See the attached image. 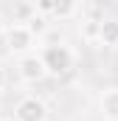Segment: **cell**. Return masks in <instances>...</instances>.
Returning <instances> with one entry per match:
<instances>
[{
    "mask_svg": "<svg viewBox=\"0 0 118 121\" xmlns=\"http://www.w3.org/2000/svg\"><path fill=\"white\" fill-rule=\"evenodd\" d=\"M39 59H42L45 73H51V76H65V73L73 68L76 56H73V51H70L65 42H54V45H45V48H42Z\"/></svg>",
    "mask_w": 118,
    "mask_h": 121,
    "instance_id": "obj_1",
    "label": "cell"
},
{
    "mask_svg": "<svg viewBox=\"0 0 118 121\" xmlns=\"http://www.w3.org/2000/svg\"><path fill=\"white\" fill-rule=\"evenodd\" d=\"M6 48L11 51V54H28L31 48H34V37H31V31L25 26H8L6 28Z\"/></svg>",
    "mask_w": 118,
    "mask_h": 121,
    "instance_id": "obj_2",
    "label": "cell"
},
{
    "mask_svg": "<svg viewBox=\"0 0 118 121\" xmlns=\"http://www.w3.org/2000/svg\"><path fill=\"white\" fill-rule=\"evenodd\" d=\"M45 101H39L37 96H25L14 110V121H45Z\"/></svg>",
    "mask_w": 118,
    "mask_h": 121,
    "instance_id": "obj_3",
    "label": "cell"
},
{
    "mask_svg": "<svg viewBox=\"0 0 118 121\" xmlns=\"http://www.w3.org/2000/svg\"><path fill=\"white\" fill-rule=\"evenodd\" d=\"M20 79H25V82H39V79H45L48 73H45V68H42V59H39V54H25L23 59H20Z\"/></svg>",
    "mask_w": 118,
    "mask_h": 121,
    "instance_id": "obj_4",
    "label": "cell"
},
{
    "mask_svg": "<svg viewBox=\"0 0 118 121\" xmlns=\"http://www.w3.org/2000/svg\"><path fill=\"white\" fill-rule=\"evenodd\" d=\"M98 110L107 121H118V87H110L104 90L101 101H98Z\"/></svg>",
    "mask_w": 118,
    "mask_h": 121,
    "instance_id": "obj_5",
    "label": "cell"
},
{
    "mask_svg": "<svg viewBox=\"0 0 118 121\" xmlns=\"http://www.w3.org/2000/svg\"><path fill=\"white\" fill-rule=\"evenodd\" d=\"M98 42L101 45H118V20H101L98 23Z\"/></svg>",
    "mask_w": 118,
    "mask_h": 121,
    "instance_id": "obj_6",
    "label": "cell"
},
{
    "mask_svg": "<svg viewBox=\"0 0 118 121\" xmlns=\"http://www.w3.org/2000/svg\"><path fill=\"white\" fill-rule=\"evenodd\" d=\"M14 26H25L31 17L37 14V6L34 3H28V0H20V3H14Z\"/></svg>",
    "mask_w": 118,
    "mask_h": 121,
    "instance_id": "obj_7",
    "label": "cell"
},
{
    "mask_svg": "<svg viewBox=\"0 0 118 121\" xmlns=\"http://www.w3.org/2000/svg\"><path fill=\"white\" fill-rule=\"evenodd\" d=\"M76 11H79V3H76V0H56L51 14H54L56 20H70Z\"/></svg>",
    "mask_w": 118,
    "mask_h": 121,
    "instance_id": "obj_8",
    "label": "cell"
},
{
    "mask_svg": "<svg viewBox=\"0 0 118 121\" xmlns=\"http://www.w3.org/2000/svg\"><path fill=\"white\" fill-rule=\"evenodd\" d=\"M25 28L31 31V37H34V39H37V37H45V34H48V20H45V17H39V14H34L28 23H25Z\"/></svg>",
    "mask_w": 118,
    "mask_h": 121,
    "instance_id": "obj_9",
    "label": "cell"
},
{
    "mask_svg": "<svg viewBox=\"0 0 118 121\" xmlns=\"http://www.w3.org/2000/svg\"><path fill=\"white\" fill-rule=\"evenodd\" d=\"M98 23L101 20H84V28H82L84 39H98Z\"/></svg>",
    "mask_w": 118,
    "mask_h": 121,
    "instance_id": "obj_10",
    "label": "cell"
},
{
    "mask_svg": "<svg viewBox=\"0 0 118 121\" xmlns=\"http://www.w3.org/2000/svg\"><path fill=\"white\" fill-rule=\"evenodd\" d=\"M54 3H56V0H37V3H34V6H37V14H39V17L51 14V11H54Z\"/></svg>",
    "mask_w": 118,
    "mask_h": 121,
    "instance_id": "obj_11",
    "label": "cell"
},
{
    "mask_svg": "<svg viewBox=\"0 0 118 121\" xmlns=\"http://www.w3.org/2000/svg\"><path fill=\"white\" fill-rule=\"evenodd\" d=\"M6 82H8V76H6V70H3V68H0V93L6 90Z\"/></svg>",
    "mask_w": 118,
    "mask_h": 121,
    "instance_id": "obj_12",
    "label": "cell"
},
{
    "mask_svg": "<svg viewBox=\"0 0 118 121\" xmlns=\"http://www.w3.org/2000/svg\"><path fill=\"white\" fill-rule=\"evenodd\" d=\"M6 28H8V23H6V17H3V14H0V37H3V34H6Z\"/></svg>",
    "mask_w": 118,
    "mask_h": 121,
    "instance_id": "obj_13",
    "label": "cell"
},
{
    "mask_svg": "<svg viewBox=\"0 0 118 121\" xmlns=\"http://www.w3.org/2000/svg\"><path fill=\"white\" fill-rule=\"evenodd\" d=\"M0 121H8V118H0Z\"/></svg>",
    "mask_w": 118,
    "mask_h": 121,
    "instance_id": "obj_14",
    "label": "cell"
}]
</instances>
